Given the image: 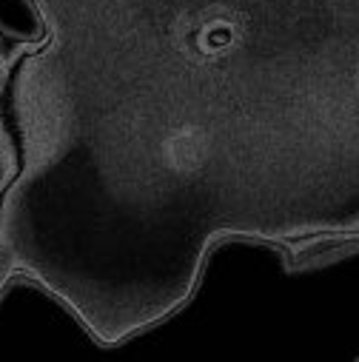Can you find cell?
Masks as SVG:
<instances>
[{"label":"cell","mask_w":359,"mask_h":362,"mask_svg":"<svg viewBox=\"0 0 359 362\" xmlns=\"http://www.w3.org/2000/svg\"><path fill=\"white\" fill-rule=\"evenodd\" d=\"M0 35L20 43L43 40L46 23L35 0H0Z\"/></svg>","instance_id":"6da1fadb"}]
</instances>
